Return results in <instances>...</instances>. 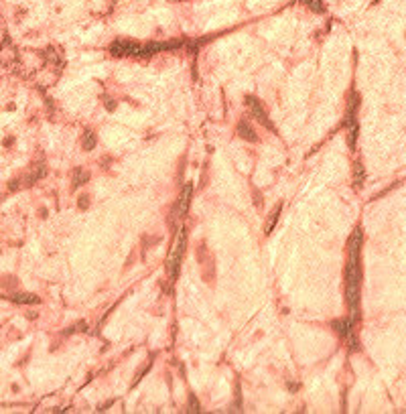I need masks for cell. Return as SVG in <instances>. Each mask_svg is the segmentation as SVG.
I'll list each match as a JSON object with an SVG mask.
<instances>
[{"label": "cell", "instance_id": "obj_11", "mask_svg": "<svg viewBox=\"0 0 406 414\" xmlns=\"http://www.w3.org/2000/svg\"><path fill=\"white\" fill-rule=\"evenodd\" d=\"M353 181H355V187L362 185V181H364V167H362V162H355V167H353Z\"/></svg>", "mask_w": 406, "mask_h": 414}, {"label": "cell", "instance_id": "obj_12", "mask_svg": "<svg viewBox=\"0 0 406 414\" xmlns=\"http://www.w3.org/2000/svg\"><path fill=\"white\" fill-rule=\"evenodd\" d=\"M199 410H201V406H199L197 398L191 394V396H189V404H187V412H199Z\"/></svg>", "mask_w": 406, "mask_h": 414}, {"label": "cell", "instance_id": "obj_9", "mask_svg": "<svg viewBox=\"0 0 406 414\" xmlns=\"http://www.w3.org/2000/svg\"><path fill=\"white\" fill-rule=\"evenodd\" d=\"M88 179H90V173H88V171H83V169H75V173H73V189L81 187Z\"/></svg>", "mask_w": 406, "mask_h": 414}, {"label": "cell", "instance_id": "obj_1", "mask_svg": "<svg viewBox=\"0 0 406 414\" xmlns=\"http://www.w3.org/2000/svg\"><path fill=\"white\" fill-rule=\"evenodd\" d=\"M362 244H364V231L358 225L347 242V264H345V301L353 313V321H358V303L362 288V264H360Z\"/></svg>", "mask_w": 406, "mask_h": 414}, {"label": "cell", "instance_id": "obj_4", "mask_svg": "<svg viewBox=\"0 0 406 414\" xmlns=\"http://www.w3.org/2000/svg\"><path fill=\"white\" fill-rule=\"evenodd\" d=\"M140 45L128 41V39H118L110 45V53L116 57H130V55H140Z\"/></svg>", "mask_w": 406, "mask_h": 414}, {"label": "cell", "instance_id": "obj_2", "mask_svg": "<svg viewBox=\"0 0 406 414\" xmlns=\"http://www.w3.org/2000/svg\"><path fill=\"white\" fill-rule=\"evenodd\" d=\"M185 246H187V231L181 229L177 240H175L173 252L169 254V258H167V274H169V280H171V283H175L177 276H179L183 256H185Z\"/></svg>", "mask_w": 406, "mask_h": 414}, {"label": "cell", "instance_id": "obj_6", "mask_svg": "<svg viewBox=\"0 0 406 414\" xmlns=\"http://www.w3.org/2000/svg\"><path fill=\"white\" fill-rule=\"evenodd\" d=\"M236 132L244 138V140H248V142H258V134H256V130L252 128V124L244 118V120H240L238 122V128H236Z\"/></svg>", "mask_w": 406, "mask_h": 414}, {"label": "cell", "instance_id": "obj_7", "mask_svg": "<svg viewBox=\"0 0 406 414\" xmlns=\"http://www.w3.org/2000/svg\"><path fill=\"white\" fill-rule=\"evenodd\" d=\"M280 211H282V203H278L272 211H270L268 222H266V225H264V234H266V236L272 234V229H274V225H276V222H278V218H280Z\"/></svg>", "mask_w": 406, "mask_h": 414}, {"label": "cell", "instance_id": "obj_13", "mask_svg": "<svg viewBox=\"0 0 406 414\" xmlns=\"http://www.w3.org/2000/svg\"><path fill=\"white\" fill-rule=\"evenodd\" d=\"M88 199H90L88 195H81V197H79V207H81V209H86V207L90 205V201H88Z\"/></svg>", "mask_w": 406, "mask_h": 414}, {"label": "cell", "instance_id": "obj_5", "mask_svg": "<svg viewBox=\"0 0 406 414\" xmlns=\"http://www.w3.org/2000/svg\"><path fill=\"white\" fill-rule=\"evenodd\" d=\"M191 195H193V185L187 183V185L183 187V191H181V195H179V201H177V205H175V209H173V215H175V218L183 220L185 215H187V209H189V203H191Z\"/></svg>", "mask_w": 406, "mask_h": 414}, {"label": "cell", "instance_id": "obj_8", "mask_svg": "<svg viewBox=\"0 0 406 414\" xmlns=\"http://www.w3.org/2000/svg\"><path fill=\"white\" fill-rule=\"evenodd\" d=\"M10 301L19 303V305H35V303H39V296L37 294H12Z\"/></svg>", "mask_w": 406, "mask_h": 414}, {"label": "cell", "instance_id": "obj_14", "mask_svg": "<svg viewBox=\"0 0 406 414\" xmlns=\"http://www.w3.org/2000/svg\"><path fill=\"white\" fill-rule=\"evenodd\" d=\"M106 108H108V110H114V104H112V100H106Z\"/></svg>", "mask_w": 406, "mask_h": 414}, {"label": "cell", "instance_id": "obj_10", "mask_svg": "<svg viewBox=\"0 0 406 414\" xmlns=\"http://www.w3.org/2000/svg\"><path fill=\"white\" fill-rule=\"evenodd\" d=\"M96 144H98V140H96V134L92 130H88L86 134H83V151H94L96 148Z\"/></svg>", "mask_w": 406, "mask_h": 414}, {"label": "cell", "instance_id": "obj_3", "mask_svg": "<svg viewBox=\"0 0 406 414\" xmlns=\"http://www.w3.org/2000/svg\"><path fill=\"white\" fill-rule=\"evenodd\" d=\"M246 106H248V110H250V114H252V118H256V122H260V124H262L264 128H268L270 132H274V126H272V122H270L268 114H266V110H264V106H262V102L258 100V97L246 96Z\"/></svg>", "mask_w": 406, "mask_h": 414}]
</instances>
